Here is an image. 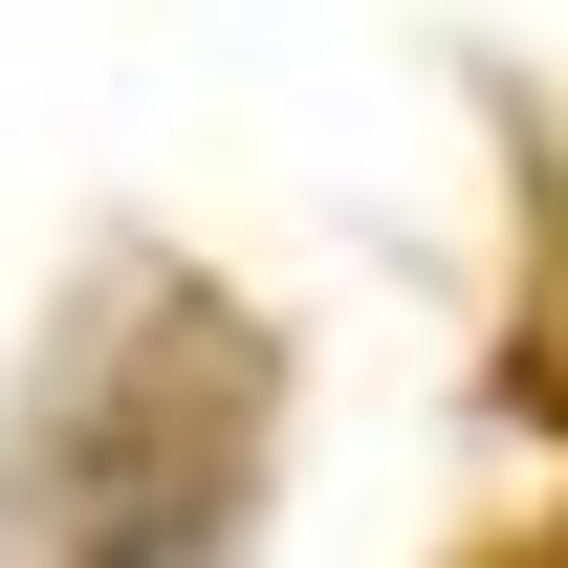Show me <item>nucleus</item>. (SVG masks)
Returning <instances> with one entry per match:
<instances>
[{
	"mask_svg": "<svg viewBox=\"0 0 568 568\" xmlns=\"http://www.w3.org/2000/svg\"><path fill=\"white\" fill-rule=\"evenodd\" d=\"M241 459H263V351L241 306L88 328L44 416V547L67 568H241Z\"/></svg>",
	"mask_w": 568,
	"mask_h": 568,
	"instance_id": "obj_1",
	"label": "nucleus"
}]
</instances>
